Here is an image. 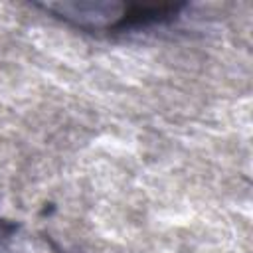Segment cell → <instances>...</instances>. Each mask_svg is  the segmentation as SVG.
<instances>
[{"label":"cell","instance_id":"6da1fadb","mask_svg":"<svg viewBox=\"0 0 253 253\" xmlns=\"http://www.w3.org/2000/svg\"><path fill=\"white\" fill-rule=\"evenodd\" d=\"M126 8L119 2H59L45 4V10L87 30H123Z\"/></svg>","mask_w":253,"mask_h":253}]
</instances>
